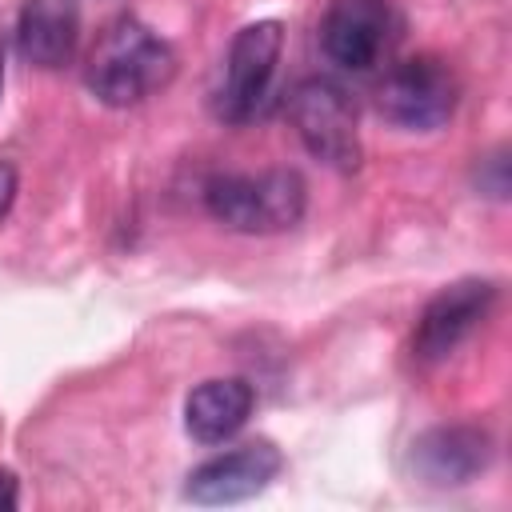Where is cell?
Wrapping results in <instances>:
<instances>
[{"label":"cell","mask_w":512,"mask_h":512,"mask_svg":"<svg viewBox=\"0 0 512 512\" xmlns=\"http://www.w3.org/2000/svg\"><path fill=\"white\" fill-rule=\"evenodd\" d=\"M256 408V388L244 376L204 380L184 400V428L196 444H224L232 440Z\"/></svg>","instance_id":"11"},{"label":"cell","mask_w":512,"mask_h":512,"mask_svg":"<svg viewBox=\"0 0 512 512\" xmlns=\"http://www.w3.org/2000/svg\"><path fill=\"white\" fill-rule=\"evenodd\" d=\"M492 300H496V284H492V280H476V276L440 288V292L424 304V312H420V320H416L412 356H416L420 364H440V360H448V356L480 328V320L492 312Z\"/></svg>","instance_id":"7"},{"label":"cell","mask_w":512,"mask_h":512,"mask_svg":"<svg viewBox=\"0 0 512 512\" xmlns=\"http://www.w3.org/2000/svg\"><path fill=\"white\" fill-rule=\"evenodd\" d=\"M176 76V52L136 16H120L96 40L84 84L108 108H132Z\"/></svg>","instance_id":"1"},{"label":"cell","mask_w":512,"mask_h":512,"mask_svg":"<svg viewBox=\"0 0 512 512\" xmlns=\"http://www.w3.org/2000/svg\"><path fill=\"white\" fill-rule=\"evenodd\" d=\"M476 184H480V192L492 196V200H504V196H508V152H504V148H496L492 156L480 160Z\"/></svg>","instance_id":"12"},{"label":"cell","mask_w":512,"mask_h":512,"mask_svg":"<svg viewBox=\"0 0 512 512\" xmlns=\"http://www.w3.org/2000/svg\"><path fill=\"white\" fill-rule=\"evenodd\" d=\"M288 120L312 160L356 172L360 168V116L348 88L332 76H308L288 96Z\"/></svg>","instance_id":"3"},{"label":"cell","mask_w":512,"mask_h":512,"mask_svg":"<svg viewBox=\"0 0 512 512\" xmlns=\"http://www.w3.org/2000/svg\"><path fill=\"white\" fill-rule=\"evenodd\" d=\"M284 468V456L272 440H252V444H240L232 452H220L212 460H204L200 468H192L188 484H184V496L192 504H240V500H252L260 496Z\"/></svg>","instance_id":"8"},{"label":"cell","mask_w":512,"mask_h":512,"mask_svg":"<svg viewBox=\"0 0 512 512\" xmlns=\"http://www.w3.org/2000/svg\"><path fill=\"white\" fill-rule=\"evenodd\" d=\"M408 464L432 488H460L492 464V436L476 424H440L412 440Z\"/></svg>","instance_id":"9"},{"label":"cell","mask_w":512,"mask_h":512,"mask_svg":"<svg viewBox=\"0 0 512 512\" xmlns=\"http://www.w3.org/2000/svg\"><path fill=\"white\" fill-rule=\"evenodd\" d=\"M460 104L456 72L436 56H412L384 72L376 84V112L404 132H436Z\"/></svg>","instance_id":"4"},{"label":"cell","mask_w":512,"mask_h":512,"mask_svg":"<svg viewBox=\"0 0 512 512\" xmlns=\"http://www.w3.org/2000/svg\"><path fill=\"white\" fill-rule=\"evenodd\" d=\"M16 192H20V180H16V168L8 160H0V220L12 212L16 204Z\"/></svg>","instance_id":"13"},{"label":"cell","mask_w":512,"mask_h":512,"mask_svg":"<svg viewBox=\"0 0 512 512\" xmlns=\"http://www.w3.org/2000/svg\"><path fill=\"white\" fill-rule=\"evenodd\" d=\"M404 16L392 0H332L320 20V48L344 72H372L392 60Z\"/></svg>","instance_id":"5"},{"label":"cell","mask_w":512,"mask_h":512,"mask_svg":"<svg viewBox=\"0 0 512 512\" xmlns=\"http://www.w3.org/2000/svg\"><path fill=\"white\" fill-rule=\"evenodd\" d=\"M80 40V0H24L16 16V48L36 68H64Z\"/></svg>","instance_id":"10"},{"label":"cell","mask_w":512,"mask_h":512,"mask_svg":"<svg viewBox=\"0 0 512 512\" xmlns=\"http://www.w3.org/2000/svg\"><path fill=\"white\" fill-rule=\"evenodd\" d=\"M0 84H4V44H0Z\"/></svg>","instance_id":"15"},{"label":"cell","mask_w":512,"mask_h":512,"mask_svg":"<svg viewBox=\"0 0 512 512\" xmlns=\"http://www.w3.org/2000/svg\"><path fill=\"white\" fill-rule=\"evenodd\" d=\"M204 208L212 212V220H220L232 232L268 236L300 224L308 208V188L292 168H268L256 176L228 172L204 184Z\"/></svg>","instance_id":"2"},{"label":"cell","mask_w":512,"mask_h":512,"mask_svg":"<svg viewBox=\"0 0 512 512\" xmlns=\"http://www.w3.org/2000/svg\"><path fill=\"white\" fill-rule=\"evenodd\" d=\"M280 48H284V24L280 20H256L244 24L224 56V76L220 88L212 96V108L224 124H248L256 116V108L264 104L276 64H280Z\"/></svg>","instance_id":"6"},{"label":"cell","mask_w":512,"mask_h":512,"mask_svg":"<svg viewBox=\"0 0 512 512\" xmlns=\"http://www.w3.org/2000/svg\"><path fill=\"white\" fill-rule=\"evenodd\" d=\"M20 504V488H16V476L0 468V512H12Z\"/></svg>","instance_id":"14"}]
</instances>
